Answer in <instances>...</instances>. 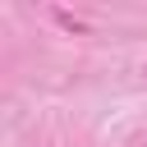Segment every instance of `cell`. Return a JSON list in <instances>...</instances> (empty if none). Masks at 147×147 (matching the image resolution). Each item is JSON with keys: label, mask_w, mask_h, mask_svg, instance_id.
I'll use <instances>...</instances> for the list:
<instances>
[]
</instances>
